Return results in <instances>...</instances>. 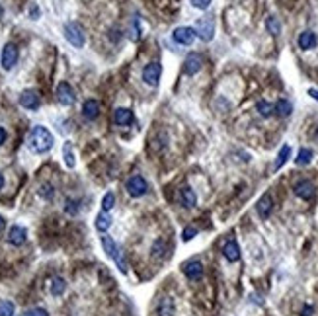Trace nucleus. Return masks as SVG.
Wrapping results in <instances>:
<instances>
[{
    "label": "nucleus",
    "mask_w": 318,
    "mask_h": 316,
    "mask_svg": "<svg viewBox=\"0 0 318 316\" xmlns=\"http://www.w3.org/2000/svg\"><path fill=\"white\" fill-rule=\"evenodd\" d=\"M184 273H186V277L191 279V281L201 279V277H203V265H201V262H197V260L188 262V263L184 265Z\"/></svg>",
    "instance_id": "nucleus-15"
},
{
    "label": "nucleus",
    "mask_w": 318,
    "mask_h": 316,
    "mask_svg": "<svg viewBox=\"0 0 318 316\" xmlns=\"http://www.w3.org/2000/svg\"><path fill=\"white\" fill-rule=\"evenodd\" d=\"M275 111H277V115H281V117H289V115L293 113V105H291L289 100H279V102L275 104Z\"/></svg>",
    "instance_id": "nucleus-24"
},
{
    "label": "nucleus",
    "mask_w": 318,
    "mask_h": 316,
    "mask_svg": "<svg viewBox=\"0 0 318 316\" xmlns=\"http://www.w3.org/2000/svg\"><path fill=\"white\" fill-rule=\"evenodd\" d=\"M113 205H115V195L111 193V191H107L106 195H104V199H102V211H111L113 209Z\"/></svg>",
    "instance_id": "nucleus-30"
},
{
    "label": "nucleus",
    "mask_w": 318,
    "mask_h": 316,
    "mask_svg": "<svg viewBox=\"0 0 318 316\" xmlns=\"http://www.w3.org/2000/svg\"><path fill=\"white\" fill-rule=\"evenodd\" d=\"M223 254L228 262H238V260H240V248H238V244H236L234 240H228V242L224 244Z\"/></svg>",
    "instance_id": "nucleus-20"
},
{
    "label": "nucleus",
    "mask_w": 318,
    "mask_h": 316,
    "mask_svg": "<svg viewBox=\"0 0 318 316\" xmlns=\"http://www.w3.org/2000/svg\"><path fill=\"white\" fill-rule=\"evenodd\" d=\"M157 313H159V316H174V301L170 297L160 299Z\"/></svg>",
    "instance_id": "nucleus-21"
},
{
    "label": "nucleus",
    "mask_w": 318,
    "mask_h": 316,
    "mask_svg": "<svg viewBox=\"0 0 318 316\" xmlns=\"http://www.w3.org/2000/svg\"><path fill=\"white\" fill-rule=\"evenodd\" d=\"M109 226H111V217H109L106 211H102V213L96 217V228H98L100 232H106Z\"/></svg>",
    "instance_id": "nucleus-23"
},
{
    "label": "nucleus",
    "mask_w": 318,
    "mask_h": 316,
    "mask_svg": "<svg viewBox=\"0 0 318 316\" xmlns=\"http://www.w3.org/2000/svg\"><path fill=\"white\" fill-rule=\"evenodd\" d=\"M311 160H313V151L311 149H301L297 158H295V164L297 166H307V164H311Z\"/></svg>",
    "instance_id": "nucleus-25"
},
{
    "label": "nucleus",
    "mask_w": 318,
    "mask_h": 316,
    "mask_svg": "<svg viewBox=\"0 0 318 316\" xmlns=\"http://www.w3.org/2000/svg\"><path fill=\"white\" fill-rule=\"evenodd\" d=\"M2 188H4V176L0 174V190H2Z\"/></svg>",
    "instance_id": "nucleus-42"
},
{
    "label": "nucleus",
    "mask_w": 318,
    "mask_h": 316,
    "mask_svg": "<svg viewBox=\"0 0 318 316\" xmlns=\"http://www.w3.org/2000/svg\"><path fill=\"white\" fill-rule=\"evenodd\" d=\"M193 30H195L197 37H199L201 41H211L213 35H215V20H213V16H203V18H199Z\"/></svg>",
    "instance_id": "nucleus-4"
},
{
    "label": "nucleus",
    "mask_w": 318,
    "mask_h": 316,
    "mask_svg": "<svg viewBox=\"0 0 318 316\" xmlns=\"http://www.w3.org/2000/svg\"><path fill=\"white\" fill-rule=\"evenodd\" d=\"M193 236H197V230H195V228H191V226L184 228V232H182V240H184V242H190Z\"/></svg>",
    "instance_id": "nucleus-35"
},
{
    "label": "nucleus",
    "mask_w": 318,
    "mask_h": 316,
    "mask_svg": "<svg viewBox=\"0 0 318 316\" xmlns=\"http://www.w3.org/2000/svg\"><path fill=\"white\" fill-rule=\"evenodd\" d=\"M57 100H59V104H63V105H72V104H74L76 96H74V90H72V86H70L68 82H61V84L57 86Z\"/></svg>",
    "instance_id": "nucleus-11"
},
{
    "label": "nucleus",
    "mask_w": 318,
    "mask_h": 316,
    "mask_svg": "<svg viewBox=\"0 0 318 316\" xmlns=\"http://www.w3.org/2000/svg\"><path fill=\"white\" fill-rule=\"evenodd\" d=\"M64 211H66L68 215H76V213H78V201H74V199H66Z\"/></svg>",
    "instance_id": "nucleus-32"
},
{
    "label": "nucleus",
    "mask_w": 318,
    "mask_h": 316,
    "mask_svg": "<svg viewBox=\"0 0 318 316\" xmlns=\"http://www.w3.org/2000/svg\"><path fill=\"white\" fill-rule=\"evenodd\" d=\"M180 203H182L186 209H191V207L197 203V195H195V191L191 190L190 186H186V188L180 190Z\"/></svg>",
    "instance_id": "nucleus-18"
},
{
    "label": "nucleus",
    "mask_w": 318,
    "mask_h": 316,
    "mask_svg": "<svg viewBox=\"0 0 318 316\" xmlns=\"http://www.w3.org/2000/svg\"><path fill=\"white\" fill-rule=\"evenodd\" d=\"M201 64H203V59L197 53H190L186 57V61H184V74H188V76L197 74L201 70Z\"/></svg>",
    "instance_id": "nucleus-13"
},
{
    "label": "nucleus",
    "mask_w": 318,
    "mask_h": 316,
    "mask_svg": "<svg viewBox=\"0 0 318 316\" xmlns=\"http://www.w3.org/2000/svg\"><path fill=\"white\" fill-rule=\"evenodd\" d=\"M265 28H267V32L271 33V35H279L281 33V22L275 16H269L265 20Z\"/></svg>",
    "instance_id": "nucleus-27"
},
{
    "label": "nucleus",
    "mask_w": 318,
    "mask_h": 316,
    "mask_svg": "<svg viewBox=\"0 0 318 316\" xmlns=\"http://www.w3.org/2000/svg\"><path fill=\"white\" fill-rule=\"evenodd\" d=\"M26 316H49V313L45 311V309H41V307H35V309H30Z\"/></svg>",
    "instance_id": "nucleus-36"
},
{
    "label": "nucleus",
    "mask_w": 318,
    "mask_h": 316,
    "mask_svg": "<svg viewBox=\"0 0 318 316\" xmlns=\"http://www.w3.org/2000/svg\"><path fill=\"white\" fill-rule=\"evenodd\" d=\"M102 246H104V252L107 254L115 263H117V267H119V271L121 273H127V263H125V258H123V254L119 250V246L115 244V240L111 238V236H107V234H104L102 236Z\"/></svg>",
    "instance_id": "nucleus-2"
},
{
    "label": "nucleus",
    "mask_w": 318,
    "mask_h": 316,
    "mask_svg": "<svg viewBox=\"0 0 318 316\" xmlns=\"http://www.w3.org/2000/svg\"><path fill=\"white\" fill-rule=\"evenodd\" d=\"M256 209H258V215H260L262 219H267V217L271 215V211H273V197H271L269 193H264V195L258 199Z\"/></svg>",
    "instance_id": "nucleus-12"
},
{
    "label": "nucleus",
    "mask_w": 318,
    "mask_h": 316,
    "mask_svg": "<svg viewBox=\"0 0 318 316\" xmlns=\"http://www.w3.org/2000/svg\"><path fill=\"white\" fill-rule=\"evenodd\" d=\"M297 43H299V47L303 49V51H311V49H315L318 43V37L315 32H303L299 35V39H297Z\"/></svg>",
    "instance_id": "nucleus-16"
},
{
    "label": "nucleus",
    "mask_w": 318,
    "mask_h": 316,
    "mask_svg": "<svg viewBox=\"0 0 318 316\" xmlns=\"http://www.w3.org/2000/svg\"><path fill=\"white\" fill-rule=\"evenodd\" d=\"M191 4H193V8H197V10H207L209 4H211V0H191Z\"/></svg>",
    "instance_id": "nucleus-37"
},
{
    "label": "nucleus",
    "mask_w": 318,
    "mask_h": 316,
    "mask_svg": "<svg viewBox=\"0 0 318 316\" xmlns=\"http://www.w3.org/2000/svg\"><path fill=\"white\" fill-rule=\"evenodd\" d=\"M14 311H16V307H14L12 301H2L0 303V316H14Z\"/></svg>",
    "instance_id": "nucleus-31"
},
{
    "label": "nucleus",
    "mask_w": 318,
    "mask_h": 316,
    "mask_svg": "<svg viewBox=\"0 0 318 316\" xmlns=\"http://www.w3.org/2000/svg\"><path fill=\"white\" fill-rule=\"evenodd\" d=\"M303 316H313V307H311V305L303 309Z\"/></svg>",
    "instance_id": "nucleus-38"
},
{
    "label": "nucleus",
    "mask_w": 318,
    "mask_h": 316,
    "mask_svg": "<svg viewBox=\"0 0 318 316\" xmlns=\"http://www.w3.org/2000/svg\"><path fill=\"white\" fill-rule=\"evenodd\" d=\"M82 115H84V119L94 121L96 117L100 115V104L96 100H86L84 105H82Z\"/></svg>",
    "instance_id": "nucleus-17"
},
{
    "label": "nucleus",
    "mask_w": 318,
    "mask_h": 316,
    "mask_svg": "<svg viewBox=\"0 0 318 316\" xmlns=\"http://www.w3.org/2000/svg\"><path fill=\"white\" fill-rule=\"evenodd\" d=\"M63 157H64V164H66L68 168H74L76 160H74V153H72V145H70V143H64Z\"/></svg>",
    "instance_id": "nucleus-28"
},
{
    "label": "nucleus",
    "mask_w": 318,
    "mask_h": 316,
    "mask_svg": "<svg viewBox=\"0 0 318 316\" xmlns=\"http://www.w3.org/2000/svg\"><path fill=\"white\" fill-rule=\"evenodd\" d=\"M125 190H127V193L131 197H143V195L149 191V184H147V180H145L143 176L135 174V176H131L127 180Z\"/></svg>",
    "instance_id": "nucleus-5"
},
{
    "label": "nucleus",
    "mask_w": 318,
    "mask_h": 316,
    "mask_svg": "<svg viewBox=\"0 0 318 316\" xmlns=\"http://www.w3.org/2000/svg\"><path fill=\"white\" fill-rule=\"evenodd\" d=\"M53 143H55V139H53V135L49 133V129L37 125L30 131L28 145H30V149H32L33 153L43 155V153H47V151H51V149H53Z\"/></svg>",
    "instance_id": "nucleus-1"
},
{
    "label": "nucleus",
    "mask_w": 318,
    "mask_h": 316,
    "mask_svg": "<svg viewBox=\"0 0 318 316\" xmlns=\"http://www.w3.org/2000/svg\"><path fill=\"white\" fill-rule=\"evenodd\" d=\"M64 289H66V281H64L63 277H55L51 281V295L53 297H61L64 293Z\"/></svg>",
    "instance_id": "nucleus-26"
},
{
    "label": "nucleus",
    "mask_w": 318,
    "mask_h": 316,
    "mask_svg": "<svg viewBox=\"0 0 318 316\" xmlns=\"http://www.w3.org/2000/svg\"><path fill=\"white\" fill-rule=\"evenodd\" d=\"M309 94L313 96V98H315V100L318 102V90H315V88H311V90H309Z\"/></svg>",
    "instance_id": "nucleus-40"
},
{
    "label": "nucleus",
    "mask_w": 318,
    "mask_h": 316,
    "mask_svg": "<svg viewBox=\"0 0 318 316\" xmlns=\"http://www.w3.org/2000/svg\"><path fill=\"white\" fill-rule=\"evenodd\" d=\"M26 238H28V230L24 228V226H12L10 228V232H8V242L12 244V246H22L24 242H26Z\"/></svg>",
    "instance_id": "nucleus-14"
},
{
    "label": "nucleus",
    "mask_w": 318,
    "mask_h": 316,
    "mask_svg": "<svg viewBox=\"0 0 318 316\" xmlns=\"http://www.w3.org/2000/svg\"><path fill=\"white\" fill-rule=\"evenodd\" d=\"M131 39H133V41H139V39H141V28H139V18H135V22H133V28H131Z\"/></svg>",
    "instance_id": "nucleus-33"
},
{
    "label": "nucleus",
    "mask_w": 318,
    "mask_h": 316,
    "mask_svg": "<svg viewBox=\"0 0 318 316\" xmlns=\"http://www.w3.org/2000/svg\"><path fill=\"white\" fill-rule=\"evenodd\" d=\"M32 20H37V16H39V10H35V8H32Z\"/></svg>",
    "instance_id": "nucleus-41"
},
{
    "label": "nucleus",
    "mask_w": 318,
    "mask_h": 316,
    "mask_svg": "<svg viewBox=\"0 0 318 316\" xmlns=\"http://www.w3.org/2000/svg\"><path fill=\"white\" fill-rule=\"evenodd\" d=\"M160 74H162V64L160 63H149L145 68H143V80H145V84H149V86H159V80H160Z\"/></svg>",
    "instance_id": "nucleus-6"
},
{
    "label": "nucleus",
    "mask_w": 318,
    "mask_h": 316,
    "mask_svg": "<svg viewBox=\"0 0 318 316\" xmlns=\"http://www.w3.org/2000/svg\"><path fill=\"white\" fill-rule=\"evenodd\" d=\"M20 104H22V107H26V109H37L39 105H41V98H39V92L37 90H24L22 94H20Z\"/></svg>",
    "instance_id": "nucleus-9"
},
{
    "label": "nucleus",
    "mask_w": 318,
    "mask_h": 316,
    "mask_svg": "<svg viewBox=\"0 0 318 316\" xmlns=\"http://www.w3.org/2000/svg\"><path fill=\"white\" fill-rule=\"evenodd\" d=\"M4 141H6V129H2V127H0V145H2Z\"/></svg>",
    "instance_id": "nucleus-39"
},
{
    "label": "nucleus",
    "mask_w": 318,
    "mask_h": 316,
    "mask_svg": "<svg viewBox=\"0 0 318 316\" xmlns=\"http://www.w3.org/2000/svg\"><path fill=\"white\" fill-rule=\"evenodd\" d=\"M293 191H295V195H297V197H301V199L309 201V199H313V197H315L317 188H315V184H313L311 180H301V182H297V184H295Z\"/></svg>",
    "instance_id": "nucleus-8"
},
{
    "label": "nucleus",
    "mask_w": 318,
    "mask_h": 316,
    "mask_svg": "<svg viewBox=\"0 0 318 316\" xmlns=\"http://www.w3.org/2000/svg\"><path fill=\"white\" fill-rule=\"evenodd\" d=\"M172 35H174V41H176V43H180V45H191L197 33H195V30L190 28V26H182V28H176Z\"/></svg>",
    "instance_id": "nucleus-10"
},
{
    "label": "nucleus",
    "mask_w": 318,
    "mask_h": 316,
    "mask_svg": "<svg viewBox=\"0 0 318 316\" xmlns=\"http://www.w3.org/2000/svg\"><path fill=\"white\" fill-rule=\"evenodd\" d=\"M18 47L14 43H6L2 49V68L4 70H12L18 63Z\"/></svg>",
    "instance_id": "nucleus-7"
},
{
    "label": "nucleus",
    "mask_w": 318,
    "mask_h": 316,
    "mask_svg": "<svg viewBox=\"0 0 318 316\" xmlns=\"http://www.w3.org/2000/svg\"><path fill=\"white\" fill-rule=\"evenodd\" d=\"M64 37H66V41H68L72 47H76V49L84 47V43H86L84 28H82L78 22H66V24H64Z\"/></svg>",
    "instance_id": "nucleus-3"
},
{
    "label": "nucleus",
    "mask_w": 318,
    "mask_h": 316,
    "mask_svg": "<svg viewBox=\"0 0 318 316\" xmlns=\"http://www.w3.org/2000/svg\"><path fill=\"white\" fill-rule=\"evenodd\" d=\"M39 195L41 197H45V199H51L53 195H55V190L49 186V184H45V186H41V190H39Z\"/></svg>",
    "instance_id": "nucleus-34"
},
{
    "label": "nucleus",
    "mask_w": 318,
    "mask_h": 316,
    "mask_svg": "<svg viewBox=\"0 0 318 316\" xmlns=\"http://www.w3.org/2000/svg\"><path fill=\"white\" fill-rule=\"evenodd\" d=\"M256 109H258V113H260L262 117H271L273 111H275V105L269 104V102H265V100H260V102L256 104Z\"/></svg>",
    "instance_id": "nucleus-22"
},
{
    "label": "nucleus",
    "mask_w": 318,
    "mask_h": 316,
    "mask_svg": "<svg viewBox=\"0 0 318 316\" xmlns=\"http://www.w3.org/2000/svg\"><path fill=\"white\" fill-rule=\"evenodd\" d=\"M291 157V147L289 145H283L281 147V151H279V155H277V162H275V170H279L283 164H285L287 160Z\"/></svg>",
    "instance_id": "nucleus-29"
},
{
    "label": "nucleus",
    "mask_w": 318,
    "mask_h": 316,
    "mask_svg": "<svg viewBox=\"0 0 318 316\" xmlns=\"http://www.w3.org/2000/svg\"><path fill=\"white\" fill-rule=\"evenodd\" d=\"M113 119L117 125H131L133 123V111L127 107H117L113 113Z\"/></svg>",
    "instance_id": "nucleus-19"
},
{
    "label": "nucleus",
    "mask_w": 318,
    "mask_h": 316,
    "mask_svg": "<svg viewBox=\"0 0 318 316\" xmlns=\"http://www.w3.org/2000/svg\"><path fill=\"white\" fill-rule=\"evenodd\" d=\"M2 228H4V217L0 215V230H2Z\"/></svg>",
    "instance_id": "nucleus-43"
}]
</instances>
